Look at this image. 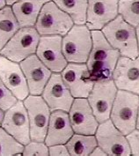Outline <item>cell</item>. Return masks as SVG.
I'll list each match as a JSON object with an SVG mask.
<instances>
[{
	"mask_svg": "<svg viewBox=\"0 0 139 156\" xmlns=\"http://www.w3.org/2000/svg\"><path fill=\"white\" fill-rule=\"evenodd\" d=\"M18 99L15 97V95L0 79V108L4 111H6L16 103Z\"/></svg>",
	"mask_w": 139,
	"mask_h": 156,
	"instance_id": "4316f807",
	"label": "cell"
},
{
	"mask_svg": "<svg viewBox=\"0 0 139 156\" xmlns=\"http://www.w3.org/2000/svg\"><path fill=\"white\" fill-rule=\"evenodd\" d=\"M19 65L27 82L29 94L41 95L52 72L41 62L36 54L24 59Z\"/></svg>",
	"mask_w": 139,
	"mask_h": 156,
	"instance_id": "e0dca14e",
	"label": "cell"
},
{
	"mask_svg": "<svg viewBox=\"0 0 139 156\" xmlns=\"http://www.w3.org/2000/svg\"><path fill=\"white\" fill-rule=\"evenodd\" d=\"M73 134L69 113L64 110L51 111L47 135L44 140L46 145L50 147L57 144H66Z\"/></svg>",
	"mask_w": 139,
	"mask_h": 156,
	"instance_id": "d6986e66",
	"label": "cell"
},
{
	"mask_svg": "<svg viewBox=\"0 0 139 156\" xmlns=\"http://www.w3.org/2000/svg\"><path fill=\"white\" fill-rule=\"evenodd\" d=\"M119 0H88L85 25L90 30H101L118 16Z\"/></svg>",
	"mask_w": 139,
	"mask_h": 156,
	"instance_id": "ac0fdd59",
	"label": "cell"
},
{
	"mask_svg": "<svg viewBox=\"0 0 139 156\" xmlns=\"http://www.w3.org/2000/svg\"><path fill=\"white\" fill-rule=\"evenodd\" d=\"M6 6V2L5 0H0V10Z\"/></svg>",
	"mask_w": 139,
	"mask_h": 156,
	"instance_id": "836d02e7",
	"label": "cell"
},
{
	"mask_svg": "<svg viewBox=\"0 0 139 156\" xmlns=\"http://www.w3.org/2000/svg\"><path fill=\"white\" fill-rule=\"evenodd\" d=\"M24 145L0 126V155H21Z\"/></svg>",
	"mask_w": 139,
	"mask_h": 156,
	"instance_id": "cb8c5ba5",
	"label": "cell"
},
{
	"mask_svg": "<svg viewBox=\"0 0 139 156\" xmlns=\"http://www.w3.org/2000/svg\"><path fill=\"white\" fill-rule=\"evenodd\" d=\"M136 129L139 131V107H138V113H137V124H136Z\"/></svg>",
	"mask_w": 139,
	"mask_h": 156,
	"instance_id": "e575fe53",
	"label": "cell"
},
{
	"mask_svg": "<svg viewBox=\"0 0 139 156\" xmlns=\"http://www.w3.org/2000/svg\"><path fill=\"white\" fill-rule=\"evenodd\" d=\"M22 155H49V147L44 141H33L24 146Z\"/></svg>",
	"mask_w": 139,
	"mask_h": 156,
	"instance_id": "484cf974",
	"label": "cell"
},
{
	"mask_svg": "<svg viewBox=\"0 0 139 156\" xmlns=\"http://www.w3.org/2000/svg\"><path fill=\"white\" fill-rule=\"evenodd\" d=\"M20 26L14 15L12 6L6 5L0 10V51L9 40L17 33Z\"/></svg>",
	"mask_w": 139,
	"mask_h": 156,
	"instance_id": "44dd1931",
	"label": "cell"
},
{
	"mask_svg": "<svg viewBox=\"0 0 139 156\" xmlns=\"http://www.w3.org/2000/svg\"><path fill=\"white\" fill-rule=\"evenodd\" d=\"M99 147L102 148L107 155H130L129 141L123 132H120L111 119L99 123L95 132Z\"/></svg>",
	"mask_w": 139,
	"mask_h": 156,
	"instance_id": "9c48e42d",
	"label": "cell"
},
{
	"mask_svg": "<svg viewBox=\"0 0 139 156\" xmlns=\"http://www.w3.org/2000/svg\"><path fill=\"white\" fill-rule=\"evenodd\" d=\"M59 8L72 19L74 24L85 25L88 0H52Z\"/></svg>",
	"mask_w": 139,
	"mask_h": 156,
	"instance_id": "603a6c76",
	"label": "cell"
},
{
	"mask_svg": "<svg viewBox=\"0 0 139 156\" xmlns=\"http://www.w3.org/2000/svg\"><path fill=\"white\" fill-rule=\"evenodd\" d=\"M118 12L134 27L139 25V0H119Z\"/></svg>",
	"mask_w": 139,
	"mask_h": 156,
	"instance_id": "d4e9b609",
	"label": "cell"
},
{
	"mask_svg": "<svg viewBox=\"0 0 139 156\" xmlns=\"http://www.w3.org/2000/svg\"><path fill=\"white\" fill-rule=\"evenodd\" d=\"M136 35H137V48H138V57H139V25L136 27Z\"/></svg>",
	"mask_w": 139,
	"mask_h": 156,
	"instance_id": "4dcf8cb0",
	"label": "cell"
},
{
	"mask_svg": "<svg viewBox=\"0 0 139 156\" xmlns=\"http://www.w3.org/2000/svg\"><path fill=\"white\" fill-rule=\"evenodd\" d=\"M91 34L92 46L86 61L91 76L95 81L110 79L121 55L109 44L101 30H91Z\"/></svg>",
	"mask_w": 139,
	"mask_h": 156,
	"instance_id": "6da1fadb",
	"label": "cell"
},
{
	"mask_svg": "<svg viewBox=\"0 0 139 156\" xmlns=\"http://www.w3.org/2000/svg\"><path fill=\"white\" fill-rule=\"evenodd\" d=\"M63 36L46 35L41 36L36 56L52 73H62L68 65L63 53Z\"/></svg>",
	"mask_w": 139,
	"mask_h": 156,
	"instance_id": "7c38bea8",
	"label": "cell"
},
{
	"mask_svg": "<svg viewBox=\"0 0 139 156\" xmlns=\"http://www.w3.org/2000/svg\"><path fill=\"white\" fill-rule=\"evenodd\" d=\"M19 0H5L6 2V5H9V6H12L13 4H15L16 2H18Z\"/></svg>",
	"mask_w": 139,
	"mask_h": 156,
	"instance_id": "d6a6232c",
	"label": "cell"
},
{
	"mask_svg": "<svg viewBox=\"0 0 139 156\" xmlns=\"http://www.w3.org/2000/svg\"><path fill=\"white\" fill-rule=\"evenodd\" d=\"M1 126L24 146L31 141L29 118L22 101L18 100L13 106L5 111Z\"/></svg>",
	"mask_w": 139,
	"mask_h": 156,
	"instance_id": "8fae6325",
	"label": "cell"
},
{
	"mask_svg": "<svg viewBox=\"0 0 139 156\" xmlns=\"http://www.w3.org/2000/svg\"><path fill=\"white\" fill-rule=\"evenodd\" d=\"M101 32L109 44L117 49L122 57L136 58L138 57V48L136 27L126 22L120 14L108 24Z\"/></svg>",
	"mask_w": 139,
	"mask_h": 156,
	"instance_id": "7a4b0ae2",
	"label": "cell"
},
{
	"mask_svg": "<svg viewBox=\"0 0 139 156\" xmlns=\"http://www.w3.org/2000/svg\"><path fill=\"white\" fill-rule=\"evenodd\" d=\"M4 116H5V111L0 108V126L2 125L3 120H4Z\"/></svg>",
	"mask_w": 139,
	"mask_h": 156,
	"instance_id": "1f68e13d",
	"label": "cell"
},
{
	"mask_svg": "<svg viewBox=\"0 0 139 156\" xmlns=\"http://www.w3.org/2000/svg\"><path fill=\"white\" fill-rule=\"evenodd\" d=\"M73 26L74 22L71 16L51 0L43 5L34 27L41 36H64Z\"/></svg>",
	"mask_w": 139,
	"mask_h": 156,
	"instance_id": "8992f818",
	"label": "cell"
},
{
	"mask_svg": "<svg viewBox=\"0 0 139 156\" xmlns=\"http://www.w3.org/2000/svg\"><path fill=\"white\" fill-rule=\"evenodd\" d=\"M138 107V94L128 91H117L110 119L115 127L125 136L136 130Z\"/></svg>",
	"mask_w": 139,
	"mask_h": 156,
	"instance_id": "3957f363",
	"label": "cell"
},
{
	"mask_svg": "<svg viewBox=\"0 0 139 156\" xmlns=\"http://www.w3.org/2000/svg\"><path fill=\"white\" fill-rule=\"evenodd\" d=\"M129 141L130 147L131 154L133 155H139V131L134 130L130 134L126 136Z\"/></svg>",
	"mask_w": 139,
	"mask_h": 156,
	"instance_id": "83f0119b",
	"label": "cell"
},
{
	"mask_svg": "<svg viewBox=\"0 0 139 156\" xmlns=\"http://www.w3.org/2000/svg\"><path fill=\"white\" fill-rule=\"evenodd\" d=\"M65 145L70 155H90L98 143L95 135L74 133Z\"/></svg>",
	"mask_w": 139,
	"mask_h": 156,
	"instance_id": "7402d4cb",
	"label": "cell"
},
{
	"mask_svg": "<svg viewBox=\"0 0 139 156\" xmlns=\"http://www.w3.org/2000/svg\"><path fill=\"white\" fill-rule=\"evenodd\" d=\"M0 79L18 100L24 101L29 95L27 82L19 63L0 55Z\"/></svg>",
	"mask_w": 139,
	"mask_h": 156,
	"instance_id": "2e32d148",
	"label": "cell"
},
{
	"mask_svg": "<svg viewBox=\"0 0 139 156\" xmlns=\"http://www.w3.org/2000/svg\"><path fill=\"white\" fill-rule=\"evenodd\" d=\"M51 111H70L74 97L67 87L60 73H53L41 94Z\"/></svg>",
	"mask_w": 139,
	"mask_h": 156,
	"instance_id": "4fadbf2b",
	"label": "cell"
},
{
	"mask_svg": "<svg viewBox=\"0 0 139 156\" xmlns=\"http://www.w3.org/2000/svg\"><path fill=\"white\" fill-rule=\"evenodd\" d=\"M51 0H19L12 5L20 27H34L43 5Z\"/></svg>",
	"mask_w": 139,
	"mask_h": 156,
	"instance_id": "ffe728a7",
	"label": "cell"
},
{
	"mask_svg": "<svg viewBox=\"0 0 139 156\" xmlns=\"http://www.w3.org/2000/svg\"><path fill=\"white\" fill-rule=\"evenodd\" d=\"M118 90H124L139 95V57H120L112 74Z\"/></svg>",
	"mask_w": 139,
	"mask_h": 156,
	"instance_id": "5bb4252c",
	"label": "cell"
},
{
	"mask_svg": "<svg viewBox=\"0 0 139 156\" xmlns=\"http://www.w3.org/2000/svg\"><path fill=\"white\" fill-rule=\"evenodd\" d=\"M49 155H70L65 144H57L49 147Z\"/></svg>",
	"mask_w": 139,
	"mask_h": 156,
	"instance_id": "f1b7e54d",
	"label": "cell"
},
{
	"mask_svg": "<svg viewBox=\"0 0 139 156\" xmlns=\"http://www.w3.org/2000/svg\"><path fill=\"white\" fill-rule=\"evenodd\" d=\"M117 91L112 78L97 80L94 83L87 100L99 123L110 118Z\"/></svg>",
	"mask_w": 139,
	"mask_h": 156,
	"instance_id": "52a82bcc",
	"label": "cell"
},
{
	"mask_svg": "<svg viewBox=\"0 0 139 156\" xmlns=\"http://www.w3.org/2000/svg\"><path fill=\"white\" fill-rule=\"evenodd\" d=\"M92 46L91 30L85 25H76L63 36V53L68 63H86Z\"/></svg>",
	"mask_w": 139,
	"mask_h": 156,
	"instance_id": "277c9868",
	"label": "cell"
},
{
	"mask_svg": "<svg viewBox=\"0 0 139 156\" xmlns=\"http://www.w3.org/2000/svg\"><path fill=\"white\" fill-rule=\"evenodd\" d=\"M90 155H107V154H106V152L102 148L97 146L96 147L92 150V152L91 153Z\"/></svg>",
	"mask_w": 139,
	"mask_h": 156,
	"instance_id": "f546056e",
	"label": "cell"
},
{
	"mask_svg": "<svg viewBox=\"0 0 139 156\" xmlns=\"http://www.w3.org/2000/svg\"><path fill=\"white\" fill-rule=\"evenodd\" d=\"M69 116L74 133L95 135L99 126L87 98H75L70 108Z\"/></svg>",
	"mask_w": 139,
	"mask_h": 156,
	"instance_id": "9a60e30c",
	"label": "cell"
},
{
	"mask_svg": "<svg viewBox=\"0 0 139 156\" xmlns=\"http://www.w3.org/2000/svg\"><path fill=\"white\" fill-rule=\"evenodd\" d=\"M41 35L34 27H20L1 49L0 55L16 63L36 53Z\"/></svg>",
	"mask_w": 139,
	"mask_h": 156,
	"instance_id": "5b68a950",
	"label": "cell"
},
{
	"mask_svg": "<svg viewBox=\"0 0 139 156\" xmlns=\"http://www.w3.org/2000/svg\"><path fill=\"white\" fill-rule=\"evenodd\" d=\"M61 75L74 98H87L95 83L86 63H68Z\"/></svg>",
	"mask_w": 139,
	"mask_h": 156,
	"instance_id": "30bf717a",
	"label": "cell"
},
{
	"mask_svg": "<svg viewBox=\"0 0 139 156\" xmlns=\"http://www.w3.org/2000/svg\"><path fill=\"white\" fill-rule=\"evenodd\" d=\"M30 123V138L33 141H44L51 110L41 95L29 94L23 101Z\"/></svg>",
	"mask_w": 139,
	"mask_h": 156,
	"instance_id": "ba28073f",
	"label": "cell"
}]
</instances>
